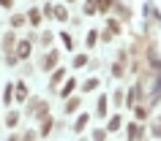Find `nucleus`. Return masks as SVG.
I'll list each match as a JSON object with an SVG mask.
<instances>
[{
  "instance_id": "obj_1",
  "label": "nucleus",
  "mask_w": 161,
  "mask_h": 141,
  "mask_svg": "<svg viewBox=\"0 0 161 141\" xmlns=\"http://www.w3.org/2000/svg\"><path fill=\"white\" fill-rule=\"evenodd\" d=\"M58 57H60L58 52H49V54H47V60L41 63V68H44V71H52V68L58 65Z\"/></svg>"
},
{
  "instance_id": "obj_2",
  "label": "nucleus",
  "mask_w": 161,
  "mask_h": 141,
  "mask_svg": "<svg viewBox=\"0 0 161 141\" xmlns=\"http://www.w3.org/2000/svg\"><path fill=\"white\" fill-rule=\"evenodd\" d=\"M17 57H19V60H27V57H30V41H19Z\"/></svg>"
},
{
  "instance_id": "obj_3",
  "label": "nucleus",
  "mask_w": 161,
  "mask_h": 141,
  "mask_svg": "<svg viewBox=\"0 0 161 141\" xmlns=\"http://www.w3.org/2000/svg\"><path fill=\"white\" fill-rule=\"evenodd\" d=\"M52 14H55V19H58V22H66V19H68V11L63 8V6H55V8H52Z\"/></svg>"
},
{
  "instance_id": "obj_4",
  "label": "nucleus",
  "mask_w": 161,
  "mask_h": 141,
  "mask_svg": "<svg viewBox=\"0 0 161 141\" xmlns=\"http://www.w3.org/2000/svg\"><path fill=\"white\" fill-rule=\"evenodd\" d=\"M27 19H30V25H41V11H38V8H33V11H30V14H27Z\"/></svg>"
},
{
  "instance_id": "obj_5",
  "label": "nucleus",
  "mask_w": 161,
  "mask_h": 141,
  "mask_svg": "<svg viewBox=\"0 0 161 141\" xmlns=\"http://www.w3.org/2000/svg\"><path fill=\"white\" fill-rule=\"evenodd\" d=\"M6 125H8V128H17V125H19V114H17V111H8V117H6Z\"/></svg>"
},
{
  "instance_id": "obj_6",
  "label": "nucleus",
  "mask_w": 161,
  "mask_h": 141,
  "mask_svg": "<svg viewBox=\"0 0 161 141\" xmlns=\"http://www.w3.org/2000/svg\"><path fill=\"white\" fill-rule=\"evenodd\" d=\"M63 76H66V71H63V68H58V71L52 73V87H58V82H63Z\"/></svg>"
},
{
  "instance_id": "obj_7",
  "label": "nucleus",
  "mask_w": 161,
  "mask_h": 141,
  "mask_svg": "<svg viewBox=\"0 0 161 141\" xmlns=\"http://www.w3.org/2000/svg\"><path fill=\"white\" fill-rule=\"evenodd\" d=\"M74 87H76V82H74V79H68V82L63 84V90H60V92H63V95H71V92H74Z\"/></svg>"
},
{
  "instance_id": "obj_8",
  "label": "nucleus",
  "mask_w": 161,
  "mask_h": 141,
  "mask_svg": "<svg viewBox=\"0 0 161 141\" xmlns=\"http://www.w3.org/2000/svg\"><path fill=\"white\" fill-rule=\"evenodd\" d=\"M25 98H27V87L19 82V84H17V100H25Z\"/></svg>"
},
{
  "instance_id": "obj_9",
  "label": "nucleus",
  "mask_w": 161,
  "mask_h": 141,
  "mask_svg": "<svg viewBox=\"0 0 161 141\" xmlns=\"http://www.w3.org/2000/svg\"><path fill=\"white\" fill-rule=\"evenodd\" d=\"M112 73H115V76L120 79V76L126 73V63H115V68H112Z\"/></svg>"
},
{
  "instance_id": "obj_10",
  "label": "nucleus",
  "mask_w": 161,
  "mask_h": 141,
  "mask_svg": "<svg viewBox=\"0 0 161 141\" xmlns=\"http://www.w3.org/2000/svg\"><path fill=\"white\" fill-rule=\"evenodd\" d=\"M87 119H90L87 114H79V119H76V125H74V130H82V128L87 125Z\"/></svg>"
},
{
  "instance_id": "obj_11",
  "label": "nucleus",
  "mask_w": 161,
  "mask_h": 141,
  "mask_svg": "<svg viewBox=\"0 0 161 141\" xmlns=\"http://www.w3.org/2000/svg\"><path fill=\"white\" fill-rule=\"evenodd\" d=\"M3 46H6V49H14V33H8V35H3Z\"/></svg>"
},
{
  "instance_id": "obj_12",
  "label": "nucleus",
  "mask_w": 161,
  "mask_h": 141,
  "mask_svg": "<svg viewBox=\"0 0 161 141\" xmlns=\"http://www.w3.org/2000/svg\"><path fill=\"white\" fill-rule=\"evenodd\" d=\"M96 87H98V79H87V82L82 84V90H85V92H90V90H96Z\"/></svg>"
},
{
  "instance_id": "obj_13",
  "label": "nucleus",
  "mask_w": 161,
  "mask_h": 141,
  "mask_svg": "<svg viewBox=\"0 0 161 141\" xmlns=\"http://www.w3.org/2000/svg\"><path fill=\"white\" fill-rule=\"evenodd\" d=\"M79 103H82L79 98H71V100L66 103V111H76V108H79Z\"/></svg>"
},
{
  "instance_id": "obj_14",
  "label": "nucleus",
  "mask_w": 161,
  "mask_h": 141,
  "mask_svg": "<svg viewBox=\"0 0 161 141\" xmlns=\"http://www.w3.org/2000/svg\"><path fill=\"white\" fill-rule=\"evenodd\" d=\"M60 38H63V46H66V49H74V38H71L68 33H63Z\"/></svg>"
},
{
  "instance_id": "obj_15",
  "label": "nucleus",
  "mask_w": 161,
  "mask_h": 141,
  "mask_svg": "<svg viewBox=\"0 0 161 141\" xmlns=\"http://www.w3.org/2000/svg\"><path fill=\"white\" fill-rule=\"evenodd\" d=\"M98 114H107V95H101V98H98Z\"/></svg>"
},
{
  "instance_id": "obj_16",
  "label": "nucleus",
  "mask_w": 161,
  "mask_h": 141,
  "mask_svg": "<svg viewBox=\"0 0 161 141\" xmlns=\"http://www.w3.org/2000/svg\"><path fill=\"white\" fill-rule=\"evenodd\" d=\"M49 130H52V119H47V117H44V122H41V136H47Z\"/></svg>"
},
{
  "instance_id": "obj_17",
  "label": "nucleus",
  "mask_w": 161,
  "mask_h": 141,
  "mask_svg": "<svg viewBox=\"0 0 161 141\" xmlns=\"http://www.w3.org/2000/svg\"><path fill=\"white\" fill-rule=\"evenodd\" d=\"M112 6V0H96V8H101V11H109Z\"/></svg>"
},
{
  "instance_id": "obj_18",
  "label": "nucleus",
  "mask_w": 161,
  "mask_h": 141,
  "mask_svg": "<svg viewBox=\"0 0 161 141\" xmlns=\"http://www.w3.org/2000/svg\"><path fill=\"white\" fill-rule=\"evenodd\" d=\"M118 128H120V117H112L109 125H107V130H118Z\"/></svg>"
},
{
  "instance_id": "obj_19",
  "label": "nucleus",
  "mask_w": 161,
  "mask_h": 141,
  "mask_svg": "<svg viewBox=\"0 0 161 141\" xmlns=\"http://www.w3.org/2000/svg\"><path fill=\"white\" fill-rule=\"evenodd\" d=\"M96 41H98V33L90 30V33H87V46H96Z\"/></svg>"
},
{
  "instance_id": "obj_20",
  "label": "nucleus",
  "mask_w": 161,
  "mask_h": 141,
  "mask_svg": "<svg viewBox=\"0 0 161 141\" xmlns=\"http://www.w3.org/2000/svg\"><path fill=\"white\" fill-rule=\"evenodd\" d=\"M139 125H131V128H128V136H131V138H139Z\"/></svg>"
},
{
  "instance_id": "obj_21",
  "label": "nucleus",
  "mask_w": 161,
  "mask_h": 141,
  "mask_svg": "<svg viewBox=\"0 0 161 141\" xmlns=\"http://www.w3.org/2000/svg\"><path fill=\"white\" fill-rule=\"evenodd\" d=\"M85 14H96V0H87L85 3Z\"/></svg>"
},
{
  "instance_id": "obj_22",
  "label": "nucleus",
  "mask_w": 161,
  "mask_h": 141,
  "mask_svg": "<svg viewBox=\"0 0 161 141\" xmlns=\"http://www.w3.org/2000/svg\"><path fill=\"white\" fill-rule=\"evenodd\" d=\"M82 65H87V57H85V54H79V57L74 60V68H82Z\"/></svg>"
},
{
  "instance_id": "obj_23",
  "label": "nucleus",
  "mask_w": 161,
  "mask_h": 141,
  "mask_svg": "<svg viewBox=\"0 0 161 141\" xmlns=\"http://www.w3.org/2000/svg\"><path fill=\"white\" fill-rule=\"evenodd\" d=\"M22 25H25V19H22V17H11V27H22Z\"/></svg>"
},
{
  "instance_id": "obj_24",
  "label": "nucleus",
  "mask_w": 161,
  "mask_h": 141,
  "mask_svg": "<svg viewBox=\"0 0 161 141\" xmlns=\"http://www.w3.org/2000/svg\"><path fill=\"white\" fill-rule=\"evenodd\" d=\"M52 38H55L52 33H44V35H41V43H44V46H49V43H52Z\"/></svg>"
},
{
  "instance_id": "obj_25",
  "label": "nucleus",
  "mask_w": 161,
  "mask_h": 141,
  "mask_svg": "<svg viewBox=\"0 0 161 141\" xmlns=\"http://www.w3.org/2000/svg\"><path fill=\"white\" fill-rule=\"evenodd\" d=\"M153 136H161V117L156 119V125H153Z\"/></svg>"
},
{
  "instance_id": "obj_26",
  "label": "nucleus",
  "mask_w": 161,
  "mask_h": 141,
  "mask_svg": "<svg viewBox=\"0 0 161 141\" xmlns=\"http://www.w3.org/2000/svg\"><path fill=\"white\" fill-rule=\"evenodd\" d=\"M136 117H139V119H145V117H147V108L139 106V108H136Z\"/></svg>"
},
{
  "instance_id": "obj_27",
  "label": "nucleus",
  "mask_w": 161,
  "mask_h": 141,
  "mask_svg": "<svg viewBox=\"0 0 161 141\" xmlns=\"http://www.w3.org/2000/svg\"><path fill=\"white\" fill-rule=\"evenodd\" d=\"M22 141H36V133H33V130H27V133H25V138H22Z\"/></svg>"
},
{
  "instance_id": "obj_28",
  "label": "nucleus",
  "mask_w": 161,
  "mask_h": 141,
  "mask_svg": "<svg viewBox=\"0 0 161 141\" xmlns=\"http://www.w3.org/2000/svg\"><path fill=\"white\" fill-rule=\"evenodd\" d=\"M0 6H3V8H11V6H14V0H0Z\"/></svg>"
}]
</instances>
